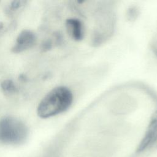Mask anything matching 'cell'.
Returning a JSON list of instances; mask_svg holds the SVG:
<instances>
[{
    "instance_id": "7",
    "label": "cell",
    "mask_w": 157,
    "mask_h": 157,
    "mask_svg": "<svg viewBox=\"0 0 157 157\" xmlns=\"http://www.w3.org/2000/svg\"><path fill=\"white\" fill-rule=\"evenodd\" d=\"M22 3H24V1H13L10 5V9L12 10L17 9L22 6Z\"/></svg>"
},
{
    "instance_id": "1",
    "label": "cell",
    "mask_w": 157,
    "mask_h": 157,
    "mask_svg": "<svg viewBox=\"0 0 157 157\" xmlns=\"http://www.w3.org/2000/svg\"><path fill=\"white\" fill-rule=\"evenodd\" d=\"M73 95L67 87L59 86L50 90L40 101L37 114L41 118H48L65 112L71 105Z\"/></svg>"
},
{
    "instance_id": "4",
    "label": "cell",
    "mask_w": 157,
    "mask_h": 157,
    "mask_svg": "<svg viewBox=\"0 0 157 157\" xmlns=\"http://www.w3.org/2000/svg\"><path fill=\"white\" fill-rule=\"evenodd\" d=\"M157 136V111L152 116L145 134L137 148V152H142L151 145Z\"/></svg>"
},
{
    "instance_id": "5",
    "label": "cell",
    "mask_w": 157,
    "mask_h": 157,
    "mask_svg": "<svg viewBox=\"0 0 157 157\" xmlns=\"http://www.w3.org/2000/svg\"><path fill=\"white\" fill-rule=\"evenodd\" d=\"M66 28L72 39L76 41L81 40L83 37V27L82 22L76 18H68L66 21Z\"/></svg>"
},
{
    "instance_id": "6",
    "label": "cell",
    "mask_w": 157,
    "mask_h": 157,
    "mask_svg": "<svg viewBox=\"0 0 157 157\" xmlns=\"http://www.w3.org/2000/svg\"><path fill=\"white\" fill-rule=\"evenodd\" d=\"M2 90L4 93L11 94L17 91V87L12 80L7 79L4 80L1 84Z\"/></svg>"
},
{
    "instance_id": "8",
    "label": "cell",
    "mask_w": 157,
    "mask_h": 157,
    "mask_svg": "<svg viewBox=\"0 0 157 157\" xmlns=\"http://www.w3.org/2000/svg\"><path fill=\"white\" fill-rule=\"evenodd\" d=\"M151 145H152L153 147H154L155 148H157V136H156V137L155 138V139L153 140V142L151 143Z\"/></svg>"
},
{
    "instance_id": "2",
    "label": "cell",
    "mask_w": 157,
    "mask_h": 157,
    "mask_svg": "<svg viewBox=\"0 0 157 157\" xmlns=\"http://www.w3.org/2000/svg\"><path fill=\"white\" fill-rule=\"evenodd\" d=\"M28 136V127L20 119L8 116L0 120L1 143L18 145L23 144L26 140Z\"/></svg>"
},
{
    "instance_id": "3",
    "label": "cell",
    "mask_w": 157,
    "mask_h": 157,
    "mask_svg": "<svg viewBox=\"0 0 157 157\" xmlns=\"http://www.w3.org/2000/svg\"><path fill=\"white\" fill-rule=\"evenodd\" d=\"M36 42L35 34L28 29L21 31L18 35L12 50L15 53L23 52L31 48Z\"/></svg>"
}]
</instances>
